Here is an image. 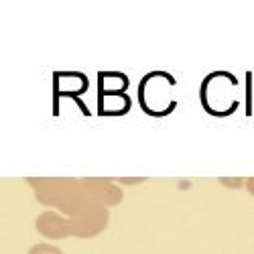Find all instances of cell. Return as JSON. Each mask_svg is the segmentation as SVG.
Listing matches in <instances>:
<instances>
[{
    "label": "cell",
    "mask_w": 254,
    "mask_h": 254,
    "mask_svg": "<svg viewBox=\"0 0 254 254\" xmlns=\"http://www.w3.org/2000/svg\"><path fill=\"white\" fill-rule=\"evenodd\" d=\"M201 104L214 116H228L240 104V86L228 71H214L201 83Z\"/></svg>",
    "instance_id": "1"
},
{
    "label": "cell",
    "mask_w": 254,
    "mask_h": 254,
    "mask_svg": "<svg viewBox=\"0 0 254 254\" xmlns=\"http://www.w3.org/2000/svg\"><path fill=\"white\" fill-rule=\"evenodd\" d=\"M175 79L165 71L144 75L138 86V100L146 114L167 116L175 108Z\"/></svg>",
    "instance_id": "2"
},
{
    "label": "cell",
    "mask_w": 254,
    "mask_h": 254,
    "mask_svg": "<svg viewBox=\"0 0 254 254\" xmlns=\"http://www.w3.org/2000/svg\"><path fill=\"white\" fill-rule=\"evenodd\" d=\"M130 98L126 94H100V114L104 116H120L128 112Z\"/></svg>",
    "instance_id": "3"
},
{
    "label": "cell",
    "mask_w": 254,
    "mask_h": 254,
    "mask_svg": "<svg viewBox=\"0 0 254 254\" xmlns=\"http://www.w3.org/2000/svg\"><path fill=\"white\" fill-rule=\"evenodd\" d=\"M86 77L81 73H57L55 75V92L57 94H79L86 90Z\"/></svg>",
    "instance_id": "4"
},
{
    "label": "cell",
    "mask_w": 254,
    "mask_h": 254,
    "mask_svg": "<svg viewBox=\"0 0 254 254\" xmlns=\"http://www.w3.org/2000/svg\"><path fill=\"white\" fill-rule=\"evenodd\" d=\"M98 86L102 90V94H126V86H128V79L120 73H106L102 71L98 77Z\"/></svg>",
    "instance_id": "5"
}]
</instances>
